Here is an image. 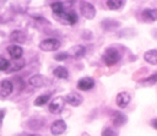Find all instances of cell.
I'll list each match as a JSON object with an SVG mask.
<instances>
[{
	"label": "cell",
	"instance_id": "cell-1",
	"mask_svg": "<svg viewBox=\"0 0 157 136\" xmlns=\"http://www.w3.org/2000/svg\"><path fill=\"white\" fill-rule=\"evenodd\" d=\"M120 58H121V54L115 48H108V49H105V51L103 53V56H102V59H103V61H104V64L107 66L115 65L120 60Z\"/></svg>",
	"mask_w": 157,
	"mask_h": 136
},
{
	"label": "cell",
	"instance_id": "cell-2",
	"mask_svg": "<svg viewBox=\"0 0 157 136\" xmlns=\"http://www.w3.org/2000/svg\"><path fill=\"white\" fill-rule=\"evenodd\" d=\"M60 42L55 38H47L39 43V49L43 51H55L60 48Z\"/></svg>",
	"mask_w": 157,
	"mask_h": 136
},
{
	"label": "cell",
	"instance_id": "cell-3",
	"mask_svg": "<svg viewBox=\"0 0 157 136\" xmlns=\"http://www.w3.org/2000/svg\"><path fill=\"white\" fill-rule=\"evenodd\" d=\"M58 21H60L64 25H75L77 22V13L75 11H64L59 15H56Z\"/></svg>",
	"mask_w": 157,
	"mask_h": 136
},
{
	"label": "cell",
	"instance_id": "cell-4",
	"mask_svg": "<svg viewBox=\"0 0 157 136\" xmlns=\"http://www.w3.org/2000/svg\"><path fill=\"white\" fill-rule=\"evenodd\" d=\"M80 11H81V15L87 20H92L96 16V7L88 1H82L81 2Z\"/></svg>",
	"mask_w": 157,
	"mask_h": 136
},
{
	"label": "cell",
	"instance_id": "cell-5",
	"mask_svg": "<svg viewBox=\"0 0 157 136\" xmlns=\"http://www.w3.org/2000/svg\"><path fill=\"white\" fill-rule=\"evenodd\" d=\"M64 105H65L64 98H63V97H56V98H54V99L49 103L48 109H49V111L53 113V114H59V113L63 111Z\"/></svg>",
	"mask_w": 157,
	"mask_h": 136
},
{
	"label": "cell",
	"instance_id": "cell-6",
	"mask_svg": "<svg viewBox=\"0 0 157 136\" xmlns=\"http://www.w3.org/2000/svg\"><path fill=\"white\" fill-rule=\"evenodd\" d=\"M66 131V123L63 119H58L52 123L50 125V132L54 136H59Z\"/></svg>",
	"mask_w": 157,
	"mask_h": 136
},
{
	"label": "cell",
	"instance_id": "cell-7",
	"mask_svg": "<svg viewBox=\"0 0 157 136\" xmlns=\"http://www.w3.org/2000/svg\"><path fill=\"white\" fill-rule=\"evenodd\" d=\"M64 100H65L67 104L72 105V107H78V105L82 104L83 97H82L80 93H77V92H70V93H67V94L65 96Z\"/></svg>",
	"mask_w": 157,
	"mask_h": 136
},
{
	"label": "cell",
	"instance_id": "cell-8",
	"mask_svg": "<svg viewBox=\"0 0 157 136\" xmlns=\"http://www.w3.org/2000/svg\"><path fill=\"white\" fill-rule=\"evenodd\" d=\"M94 85H96V82H94V80L92 77H82V78H80L77 81V85L76 86H77V88L80 91L86 92V91L92 89L94 87Z\"/></svg>",
	"mask_w": 157,
	"mask_h": 136
},
{
	"label": "cell",
	"instance_id": "cell-9",
	"mask_svg": "<svg viewBox=\"0 0 157 136\" xmlns=\"http://www.w3.org/2000/svg\"><path fill=\"white\" fill-rule=\"evenodd\" d=\"M130 100H131V97H130V94H129L128 92H125V91L119 92V93L117 94V97H115V103H117V105H118L119 108H126L128 104L130 103Z\"/></svg>",
	"mask_w": 157,
	"mask_h": 136
},
{
	"label": "cell",
	"instance_id": "cell-10",
	"mask_svg": "<svg viewBox=\"0 0 157 136\" xmlns=\"http://www.w3.org/2000/svg\"><path fill=\"white\" fill-rule=\"evenodd\" d=\"M13 91V85L10 80H2L0 81V97H7L12 93Z\"/></svg>",
	"mask_w": 157,
	"mask_h": 136
},
{
	"label": "cell",
	"instance_id": "cell-11",
	"mask_svg": "<svg viewBox=\"0 0 157 136\" xmlns=\"http://www.w3.org/2000/svg\"><path fill=\"white\" fill-rule=\"evenodd\" d=\"M10 42H12L13 44H21V43H25L26 42V33L23 31H20V29H16L13 32H11L10 37H9Z\"/></svg>",
	"mask_w": 157,
	"mask_h": 136
},
{
	"label": "cell",
	"instance_id": "cell-12",
	"mask_svg": "<svg viewBox=\"0 0 157 136\" xmlns=\"http://www.w3.org/2000/svg\"><path fill=\"white\" fill-rule=\"evenodd\" d=\"M7 53L12 58V60H17V59H21L22 58L23 49L20 45H17V44H10L7 47Z\"/></svg>",
	"mask_w": 157,
	"mask_h": 136
},
{
	"label": "cell",
	"instance_id": "cell-13",
	"mask_svg": "<svg viewBox=\"0 0 157 136\" xmlns=\"http://www.w3.org/2000/svg\"><path fill=\"white\" fill-rule=\"evenodd\" d=\"M141 17L145 22H155L157 21V9H145L141 12Z\"/></svg>",
	"mask_w": 157,
	"mask_h": 136
},
{
	"label": "cell",
	"instance_id": "cell-14",
	"mask_svg": "<svg viewBox=\"0 0 157 136\" xmlns=\"http://www.w3.org/2000/svg\"><path fill=\"white\" fill-rule=\"evenodd\" d=\"M28 83L32 86V87H36V88H39V87H43L45 83H47V80L43 75H33L29 77L28 80Z\"/></svg>",
	"mask_w": 157,
	"mask_h": 136
},
{
	"label": "cell",
	"instance_id": "cell-15",
	"mask_svg": "<svg viewBox=\"0 0 157 136\" xmlns=\"http://www.w3.org/2000/svg\"><path fill=\"white\" fill-rule=\"evenodd\" d=\"M126 121H128V118H126L125 114H123L120 111H113L112 123H113L114 126H123Z\"/></svg>",
	"mask_w": 157,
	"mask_h": 136
},
{
	"label": "cell",
	"instance_id": "cell-16",
	"mask_svg": "<svg viewBox=\"0 0 157 136\" xmlns=\"http://www.w3.org/2000/svg\"><path fill=\"white\" fill-rule=\"evenodd\" d=\"M144 59L146 62H148L151 65H157V49H150V50L145 51Z\"/></svg>",
	"mask_w": 157,
	"mask_h": 136
},
{
	"label": "cell",
	"instance_id": "cell-17",
	"mask_svg": "<svg viewBox=\"0 0 157 136\" xmlns=\"http://www.w3.org/2000/svg\"><path fill=\"white\" fill-rule=\"evenodd\" d=\"M67 54H69V56L72 55L74 58L78 59V58H82V56L86 54V48H85L83 45H74V47L70 49V51H69Z\"/></svg>",
	"mask_w": 157,
	"mask_h": 136
},
{
	"label": "cell",
	"instance_id": "cell-18",
	"mask_svg": "<svg viewBox=\"0 0 157 136\" xmlns=\"http://www.w3.org/2000/svg\"><path fill=\"white\" fill-rule=\"evenodd\" d=\"M120 26V23L115 20H112V18H105L102 21V28L104 31H113L115 28H118Z\"/></svg>",
	"mask_w": 157,
	"mask_h": 136
},
{
	"label": "cell",
	"instance_id": "cell-19",
	"mask_svg": "<svg viewBox=\"0 0 157 136\" xmlns=\"http://www.w3.org/2000/svg\"><path fill=\"white\" fill-rule=\"evenodd\" d=\"M53 75L59 80H66L69 77V71L64 66H58L53 70Z\"/></svg>",
	"mask_w": 157,
	"mask_h": 136
},
{
	"label": "cell",
	"instance_id": "cell-20",
	"mask_svg": "<svg viewBox=\"0 0 157 136\" xmlns=\"http://www.w3.org/2000/svg\"><path fill=\"white\" fill-rule=\"evenodd\" d=\"M15 62H10L9 64V69L6 70V72H15V71H18V70H21L23 66H25V60L21 58V59H17V60H13Z\"/></svg>",
	"mask_w": 157,
	"mask_h": 136
},
{
	"label": "cell",
	"instance_id": "cell-21",
	"mask_svg": "<svg viewBox=\"0 0 157 136\" xmlns=\"http://www.w3.org/2000/svg\"><path fill=\"white\" fill-rule=\"evenodd\" d=\"M124 5H125V0H107V6L112 11L120 10Z\"/></svg>",
	"mask_w": 157,
	"mask_h": 136
},
{
	"label": "cell",
	"instance_id": "cell-22",
	"mask_svg": "<svg viewBox=\"0 0 157 136\" xmlns=\"http://www.w3.org/2000/svg\"><path fill=\"white\" fill-rule=\"evenodd\" d=\"M50 9H52V11H53L54 15H59V13H61V12L65 11V5L61 1H55V2H53L50 5Z\"/></svg>",
	"mask_w": 157,
	"mask_h": 136
},
{
	"label": "cell",
	"instance_id": "cell-23",
	"mask_svg": "<svg viewBox=\"0 0 157 136\" xmlns=\"http://www.w3.org/2000/svg\"><path fill=\"white\" fill-rule=\"evenodd\" d=\"M49 99H50V94H40L39 97H37L36 99H34V105H37V107H42V105H44V104H47L48 102H49Z\"/></svg>",
	"mask_w": 157,
	"mask_h": 136
},
{
	"label": "cell",
	"instance_id": "cell-24",
	"mask_svg": "<svg viewBox=\"0 0 157 136\" xmlns=\"http://www.w3.org/2000/svg\"><path fill=\"white\" fill-rule=\"evenodd\" d=\"M102 136H118V132L113 127H104L102 131Z\"/></svg>",
	"mask_w": 157,
	"mask_h": 136
},
{
	"label": "cell",
	"instance_id": "cell-25",
	"mask_svg": "<svg viewBox=\"0 0 157 136\" xmlns=\"http://www.w3.org/2000/svg\"><path fill=\"white\" fill-rule=\"evenodd\" d=\"M67 58H69L67 51H60V53H58V54L54 55V60H56V61H64Z\"/></svg>",
	"mask_w": 157,
	"mask_h": 136
},
{
	"label": "cell",
	"instance_id": "cell-26",
	"mask_svg": "<svg viewBox=\"0 0 157 136\" xmlns=\"http://www.w3.org/2000/svg\"><path fill=\"white\" fill-rule=\"evenodd\" d=\"M9 64H10V61L0 55V71H6L9 69Z\"/></svg>",
	"mask_w": 157,
	"mask_h": 136
},
{
	"label": "cell",
	"instance_id": "cell-27",
	"mask_svg": "<svg viewBox=\"0 0 157 136\" xmlns=\"http://www.w3.org/2000/svg\"><path fill=\"white\" fill-rule=\"evenodd\" d=\"M141 82H142V83H145V85H155V83L157 82V74H153L152 76H150V77H147V78L142 80Z\"/></svg>",
	"mask_w": 157,
	"mask_h": 136
},
{
	"label": "cell",
	"instance_id": "cell-28",
	"mask_svg": "<svg viewBox=\"0 0 157 136\" xmlns=\"http://www.w3.org/2000/svg\"><path fill=\"white\" fill-rule=\"evenodd\" d=\"M5 114H6V110L5 109H0V127L2 126V121H4Z\"/></svg>",
	"mask_w": 157,
	"mask_h": 136
},
{
	"label": "cell",
	"instance_id": "cell-29",
	"mask_svg": "<svg viewBox=\"0 0 157 136\" xmlns=\"http://www.w3.org/2000/svg\"><path fill=\"white\" fill-rule=\"evenodd\" d=\"M150 124H151V126L155 129V130H157V118H155V119H152L151 121H150Z\"/></svg>",
	"mask_w": 157,
	"mask_h": 136
},
{
	"label": "cell",
	"instance_id": "cell-30",
	"mask_svg": "<svg viewBox=\"0 0 157 136\" xmlns=\"http://www.w3.org/2000/svg\"><path fill=\"white\" fill-rule=\"evenodd\" d=\"M27 136H40V135H38V134H31V135H27Z\"/></svg>",
	"mask_w": 157,
	"mask_h": 136
},
{
	"label": "cell",
	"instance_id": "cell-31",
	"mask_svg": "<svg viewBox=\"0 0 157 136\" xmlns=\"http://www.w3.org/2000/svg\"><path fill=\"white\" fill-rule=\"evenodd\" d=\"M82 135H83V136H90V135H88V134H86V132H83Z\"/></svg>",
	"mask_w": 157,
	"mask_h": 136
}]
</instances>
